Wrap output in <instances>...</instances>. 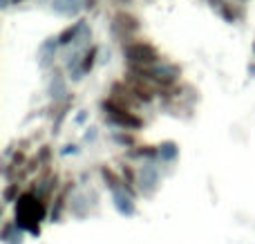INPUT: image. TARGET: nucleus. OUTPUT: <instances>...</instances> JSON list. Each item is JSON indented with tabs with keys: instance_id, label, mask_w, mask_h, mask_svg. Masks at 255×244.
I'll return each instance as SVG.
<instances>
[{
	"instance_id": "1",
	"label": "nucleus",
	"mask_w": 255,
	"mask_h": 244,
	"mask_svg": "<svg viewBox=\"0 0 255 244\" xmlns=\"http://www.w3.org/2000/svg\"><path fill=\"white\" fill-rule=\"evenodd\" d=\"M130 67H154L159 63V52L148 40H128L124 47Z\"/></svg>"
},
{
	"instance_id": "2",
	"label": "nucleus",
	"mask_w": 255,
	"mask_h": 244,
	"mask_svg": "<svg viewBox=\"0 0 255 244\" xmlns=\"http://www.w3.org/2000/svg\"><path fill=\"white\" fill-rule=\"evenodd\" d=\"M103 108H106V112H108L112 123L121 125V128H126V130H136V128H141V123H143L132 110H126V108L117 106V103H112L110 99L103 103Z\"/></svg>"
},
{
	"instance_id": "3",
	"label": "nucleus",
	"mask_w": 255,
	"mask_h": 244,
	"mask_svg": "<svg viewBox=\"0 0 255 244\" xmlns=\"http://www.w3.org/2000/svg\"><path fill=\"white\" fill-rule=\"evenodd\" d=\"M115 29L121 31V36L130 40V36L134 34L136 29H139V20H136L132 13L119 11V13H115Z\"/></svg>"
},
{
	"instance_id": "4",
	"label": "nucleus",
	"mask_w": 255,
	"mask_h": 244,
	"mask_svg": "<svg viewBox=\"0 0 255 244\" xmlns=\"http://www.w3.org/2000/svg\"><path fill=\"white\" fill-rule=\"evenodd\" d=\"M81 25H83V22H76L74 27H67V29L63 31L61 36H58V40H61V43H70V38H74V36H76V31L81 29Z\"/></svg>"
},
{
	"instance_id": "5",
	"label": "nucleus",
	"mask_w": 255,
	"mask_h": 244,
	"mask_svg": "<svg viewBox=\"0 0 255 244\" xmlns=\"http://www.w3.org/2000/svg\"><path fill=\"white\" fill-rule=\"evenodd\" d=\"M94 56H97V47H92L88 54H85V61H83V67H81V70H83V72L92 70V65H94Z\"/></svg>"
},
{
	"instance_id": "6",
	"label": "nucleus",
	"mask_w": 255,
	"mask_h": 244,
	"mask_svg": "<svg viewBox=\"0 0 255 244\" xmlns=\"http://www.w3.org/2000/svg\"><path fill=\"white\" fill-rule=\"evenodd\" d=\"M88 7H97V0H88Z\"/></svg>"
},
{
	"instance_id": "7",
	"label": "nucleus",
	"mask_w": 255,
	"mask_h": 244,
	"mask_svg": "<svg viewBox=\"0 0 255 244\" xmlns=\"http://www.w3.org/2000/svg\"><path fill=\"white\" fill-rule=\"evenodd\" d=\"M13 2H16V4H18V2H22V0H13Z\"/></svg>"
},
{
	"instance_id": "8",
	"label": "nucleus",
	"mask_w": 255,
	"mask_h": 244,
	"mask_svg": "<svg viewBox=\"0 0 255 244\" xmlns=\"http://www.w3.org/2000/svg\"><path fill=\"white\" fill-rule=\"evenodd\" d=\"M121 2H126V0H121Z\"/></svg>"
}]
</instances>
